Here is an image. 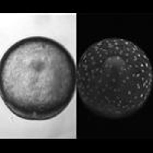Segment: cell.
Instances as JSON below:
<instances>
[{
	"instance_id": "obj_1",
	"label": "cell",
	"mask_w": 153,
	"mask_h": 153,
	"mask_svg": "<svg viewBox=\"0 0 153 153\" xmlns=\"http://www.w3.org/2000/svg\"><path fill=\"white\" fill-rule=\"evenodd\" d=\"M76 90V65L64 45L46 36L16 42L1 58V100L16 117L44 121L66 111Z\"/></svg>"
},
{
	"instance_id": "obj_2",
	"label": "cell",
	"mask_w": 153,
	"mask_h": 153,
	"mask_svg": "<svg viewBox=\"0 0 153 153\" xmlns=\"http://www.w3.org/2000/svg\"><path fill=\"white\" fill-rule=\"evenodd\" d=\"M153 70L147 54L120 37L104 38L86 48L76 66V91L86 108L106 118H124L147 103Z\"/></svg>"
}]
</instances>
